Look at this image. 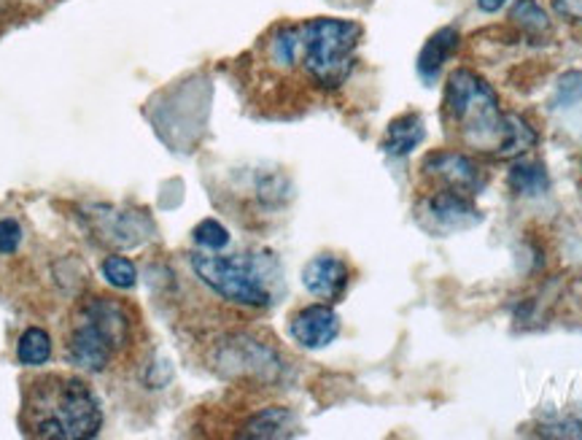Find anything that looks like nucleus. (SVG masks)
Returning a JSON list of instances; mask_svg holds the SVG:
<instances>
[{
  "label": "nucleus",
  "mask_w": 582,
  "mask_h": 440,
  "mask_svg": "<svg viewBox=\"0 0 582 440\" xmlns=\"http://www.w3.org/2000/svg\"><path fill=\"white\" fill-rule=\"evenodd\" d=\"M443 125L461 149L496 160H518L536 146V133L518 114H507L496 89L469 68H456L443 95Z\"/></svg>",
  "instance_id": "nucleus-1"
},
{
  "label": "nucleus",
  "mask_w": 582,
  "mask_h": 440,
  "mask_svg": "<svg viewBox=\"0 0 582 440\" xmlns=\"http://www.w3.org/2000/svg\"><path fill=\"white\" fill-rule=\"evenodd\" d=\"M22 427L41 440H87L103 430V405L84 378L41 376L27 383Z\"/></svg>",
  "instance_id": "nucleus-2"
},
{
  "label": "nucleus",
  "mask_w": 582,
  "mask_h": 440,
  "mask_svg": "<svg viewBox=\"0 0 582 440\" xmlns=\"http://www.w3.org/2000/svg\"><path fill=\"white\" fill-rule=\"evenodd\" d=\"M129 335H133V321L122 301L109 295L87 297L78 306L67 332V359L78 370L103 374L127 349Z\"/></svg>",
  "instance_id": "nucleus-3"
},
{
  "label": "nucleus",
  "mask_w": 582,
  "mask_h": 440,
  "mask_svg": "<svg viewBox=\"0 0 582 440\" xmlns=\"http://www.w3.org/2000/svg\"><path fill=\"white\" fill-rule=\"evenodd\" d=\"M299 27V73L315 89H340L348 82L356 65V52L364 30L350 20H319L297 22Z\"/></svg>",
  "instance_id": "nucleus-4"
},
{
  "label": "nucleus",
  "mask_w": 582,
  "mask_h": 440,
  "mask_svg": "<svg viewBox=\"0 0 582 440\" xmlns=\"http://www.w3.org/2000/svg\"><path fill=\"white\" fill-rule=\"evenodd\" d=\"M197 279L216 297L240 308L273 306V276L268 262L253 254H189Z\"/></svg>",
  "instance_id": "nucleus-5"
},
{
  "label": "nucleus",
  "mask_w": 582,
  "mask_h": 440,
  "mask_svg": "<svg viewBox=\"0 0 582 440\" xmlns=\"http://www.w3.org/2000/svg\"><path fill=\"white\" fill-rule=\"evenodd\" d=\"M416 211L418 222H421L429 233L437 235L465 233V230L483 222L480 208L474 206L472 197L448 190H426L421 195V200H418Z\"/></svg>",
  "instance_id": "nucleus-6"
},
{
  "label": "nucleus",
  "mask_w": 582,
  "mask_h": 440,
  "mask_svg": "<svg viewBox=\"0 0 582 440\" xmlns=\"http://www.w3.org/2000/svg\"><path fill=\"white\" fill-rule=\"evenodd\" d=\"M421 179L426 190H448L461 192V195H480L488 176L483 168L459 149H439L423 157Z\"/></svg>",
  "instance_id": "nucleus-7"
},
{
  "label": "nucleus",
  "mask_w": 582,
  "mask_h": 440,
  "mask_svg": "<svg viewBox=\"0 0 582 440\" xmlns=\"http://www.w3.org/2000/svg\"><path fill=\"white\" fill-rule=\"evenodd\" d=\"M289 335L302 349H326L340 335V316L330 303H310L289 319Z\"/></svg>",
  "instance_id": "nucleus-8"
},
{
  "label": "nucleus",
  "mask_w": 582,
  "mask_h": 440,
  "mask_svg": "<svg viewBox=\"0 0 582 440\" xmlns=\"http://www.w3.org/2000/svg\"><path fill=\"white\" fill-rule=\"evenodd\" d=\"M305 290L321 303H340L350 286V268L337 254H319L302 268Z\"/></svg>",
  "instance_id": "nucleus-9"
},
{
  "label": "nucleus",
  "mask_w": 582,
  "mask_h": 440,
  "mask_svg": "<svg viewBox=\"0 0 582 440\" xmlns=\"http://www.w3.org/2000/svg\"><path fill=\"white\" fill-rule=\"evenodd\" d=\"M423 138H426L423 117L416 114V111H408V114L388 122L386 133H383V140H381V149L392 157H405V155H410L416 146H421Z\"/></svg>",
  "instance_id": "nucleus-10"
},
{
  "label": "nucleus",
  "mask_w": 582,
  "mask_h": 440,
  "mask_svg": "<svg viewBox=\"0 0 582 440\" xmlns=\"http://www.w3.org/2000/svg\"><path fill=\"white\" fill-rule=\"evenodd\" d=\"M456 49H459V30L456 27H439L418 54V73H421L423 82H434L445 63L454 58Z\"/></svg>",
  "instance_id": "nucleus-11"
},
{
  "label": "nucleus",
  "mask_w": 582,
  "mask_h": 440,
  "mask_svg": "<svg viewBox=\"0 0 582 440\" xmlns=\"http://www.w3.org/2000/svg\"><path fill=\"white\" fill-rule=\"evenodd\" d=\"M297 432V419L289 408H264L248 419L240 438H292Z\"/></svg>",
  "instance_id": "nucleus-12"
},
{
  "label": "nucleus",
  "mask_w": 582,
  "mask_h": 440,
  "mask_svg": "<svg viewBox=\"0 0 582 440\" xmlns=\"http://www.w3.org/2000/svg\"><path fill=\"white\" fill-rule=\"evenodd\" d=\"M507 184L516 195L521 197H536L550 187V179H547L545 166L540 160H529V157H518L512 162L510 173H507Z\"/></svg>",
  "instance_id": "nucleus-13"
},
{
  "label": "nucleus",
  "mask_w": 582,
  "mask_h": 440,
  "mask_svg": "<svg viewBox=\"0 0 582 440\" xmlns=\"http://www.w3.org/2000/svg\"><path fill=\"white\" fill-rule=\"evenodd\" d=\"M16 359L25 368H41L52 359V338L41 327H27L16 341Z\"/></svg>",
  "instance_id": "nucleus-14"
},
{
  "label": "nucleus",
  "mask_w": 582,
  "mask_h": 440,
  "mask_svg": "<svg viewBox=\"0 0 582 440\" xmlns=\"http://www.w3.org/2000/svg\"><path fill=\"white\" fill-rule=\"evenodd\" d=\"M510 22L521 27L523 36L534 38V41H542V36H550L553 30L545 9L536 0H516L510 9Z\"/></svg>",
  "instance_id": "nucleus-15"
},
{
  "label": "nucleus",
  "mask_w": 582,
  "mask_h": 440,
  "mask_svg": "<svg viewBox=\"0 0 582 440\" xmlns=\"http://www.w3.org/2000/svg\"><path fill=\"white\" fill-rule=\"evenodd\" d=\"M103 276L116 290H133L135 281H138L135 262L129 257H122V254H111V257L103 259Z\"/></svg>",
  "instance_id": "nucleus-16"
},
{
  "label": "nucleus",
  "mask_w": 582,
  "mask_h": 440,
  "mask_svg": "<svg viewBox=\"0 0 582 440\" xmlns=\"http://www.w3.org/2000/svg\"><path fill=\"white\" fill-rule=\"evenodd\" d=\"M191 239H195L197 246H202L208 252H219L230 244L227 228L222 222H216V219H202L195 228V233H191Z\"/></svg>",
  "instance_id": "nucleus-17"
},
{
  "label": "nucleus",
  "mask_w": 582,
  "mask_h": 440,
  "mask_svg": "<svg viewBox=\"0 0 582 440\" xmlns=\"http://www.w3.org/2000/svg\"><path fill=\"white\" fill-rule=\"evenodd\" d=\"M22 244V224L16 219H0V254H14Z\"/></svg>",
  "instance_id": "nucleus-18"
},
{
  "label": "nucleus",
  "mask_w": 582,
  "mask_h": 440,
  "mask_svg": "<svg viewBox=\"0 0 582 440\" xmlns=\"http://www.w3.org/2000/svg\"><path fill=\"white\" fill-rule=\"evenodd\" d=\"M545 438H582V419L558 421V425H545L540 430Z\"/></svg>",
  "instance_id": "nucleus-19"
},
{
  "label": "nucleus",
  "mask_w": 582,
  "mask_h": 440,
  "mask_svg": "<svg viewBox=\"0 0 582 440\" xmlns=\"http://www.w3.org/2000/svg\"><path fill=\"white\" fill-rule=\"evenodd\" d=\"M553 11L564 20L582 25V0H553Z\"/></svg>",
  "instance_id": "nucleus-20"
},
{
  "label": "nucleus",
  "mask_w": 582,
  "mask_h": 440,
  "mask_svg": "<svg viewBox=\"0 0 582 440\" xmlns=\"http://www.w3.org/2000/svg\"><path fill=\"white\" fill-rule=\"evenodd\" d=\"M505 3L507 0H478V9L483 11V14H496Z\"/></svg>",
  "instance_id": "nucleus-21"
}]
</instances>
